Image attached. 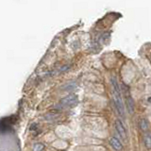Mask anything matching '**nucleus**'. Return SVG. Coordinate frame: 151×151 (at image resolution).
<instances>
[{"label": "nucleus", "mask_w": 151, "mask_h": 151, "mask_svg": "<svg viewBox=\"0 0 151 151\" xmlns=\"http://www.w3.org/2000/svg\"><path fill=\"white\" fill-rule=\"evenodd\" d=\"M111 86H112V96H113V101H114L115 107L117 109L118 112L120 113L121 115H124V105H123V101H122V96H121V91H120V87L117 83V80L114 77H112L111 78Z\"/></svg>", "instance_id": "nucleus-1"}, {"label": "nucleus", "mask_w": 151, "mask_h": 151, "mask_svg": "<svg viewBox=\"0 0 151 151\" xmlns=\"http://www.w3.org/2000/svg\"><path fill=\"white\" fill-rule=\"evenodd\" d=\"M61 105H63V107H74L76 104L78 103V97L77 96H75V94H71V96H68L64 97L63 100L60 101Z\"/></svg>", "instance_id": "nucleus-2"}, {"label": "nucleus", "mask_w": 151, "mask_h": 151, "mask_svg": "<svg viewBox=\"0 0 151 151\" xmlns=\"http://www.w3.org/2000/svg\"><path fill=\"white\" fill-rule=\"evenodd\" d=\"M115 127H116V130H117L118 133H119V135L124 140H126V138H127V131H126V129H125L124 125H123V123L120 120H116V122H115Z\"/></svg>", "instance_id": "nucleus-3"}, {"label": "nucleus", "mask_w": 151, "mask_h": 151, "mask_svg": "<svg viewBox=\"0 0 151 151\" xmlns=\"http://www.w3.org/2000/svg\"><path fill=\"white\" fill-rule=\"evenodd\" d=\"M110 144L112 146L113 148L116 149V150H121L122 149V144L120 143V141L116 139L115 137H111V138L110 139Z\"/></svg>", "instance_id": "nucleus-4"}, {"label": "nucleus", "mask_w": 151, "mask_h": 151, "mask_svg": "<svg viewBox=\"0 0 151 151\" xmlns=\"http://www.w3.org/2000/svg\"><path fill=\"white\" fill-rule=\"evenodd\" d=\"M127 110H129V111L130 113L133 112V111H134V103H133V101H132L131 97H127Z\"/></svg>", "instance_id": "nucleus-5"}, {"label": "nucleus", "mask_w": 151, "mask_h": 151, "mask_svg": "<svg viewBox=\"0 0 151 151\" xmlns=\"http://www.w3.org/2000/svg\"><path fill=\"white\" fill-rule=\"evenodd\" d=\"M145 145L147 148H151V134H146L145 137Z\"/></svg>", "instance_id": "nucleus-6"}, {"label": "nucleus", "mask_w": 151, "mask_h": 151, "mask_svg": "<svg viewBox=\"0 0 151 151\" xmlns=\"http://www.w3.org/2000/svg\"><path fill=\"white\" fill-rule=\"evenodd\" d=\"M140 127L142 130H146L148 127V125H147V122H146L145 119H142L140 121Z\"/></svg>", "instance_id": "nucleus-7"}, {"label": "nucleus", "mask_w": 151, "mask_h": 151, "mask_svg": "<svg viewBox=\"0 0 151 151\" xmlns=\"http://www.w3.org/2000/svg\"><path fill=\"white\" fill-rule=\"evenodd\" d=\"M42 148H44V145H40V144H38L34 146V148H33V151H41Z\"/></svg>", "instance_id": "nucleus-8"}, {"label": "nucleus", "mask_w": 151, "mask_h": 151, "mask_svg": "<svg viewBox=\"0 0 151 151\" xmlns=\"http://www.w3.org/2000/svg\"><path fill=\"white\" fill-rule=\"evenodd\" d=\"M148 101H149V102H150V103H151V96H150V97H149V98H148Z\"/></svg>", "instance_id": "nucleus-9"}]
</instances>
